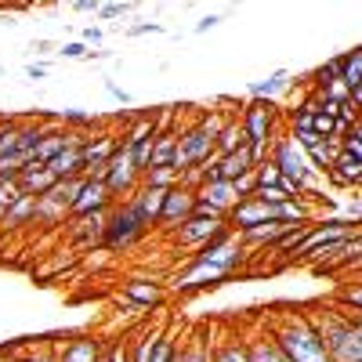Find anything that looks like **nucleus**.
Segmentation results:
<instances>
[{
	"label": "nucleus",
	"instance_id": "f257e3e1",
	"mask_svg": "<svg viewBox=\"0 0 362 362\" xmlns=\"http://www.w3.org/2000/svg\"><path fill=\"white\" fill-rule=\"evenodd\" d=\"M243 257H247V247L239 243V235L232 228H225L218 239H210L206 247H199V254L189 261L185 276H177L174 286L181 290V286H196V279H221L235 264H243Z\"/></svg>",
	"mask_w": 362,
	"mask_h": 362
},
{
	"label": "nucleus",
	"instance_id": "f03ea898",
	"mask_svg": "<svg viewBox=\"0 0 362 362\" xmlns=\"http://www.w3.org/2000/svg\"><path fill=\"white\" fill-rule=\"evenodd\" d=\"M272 341L279 344V351L290 358V362H334L326 355L319 334H315V326L308 322V315H293L286 319L276 334H272Z\"/></svg>",
	"mask_w": 362,
	"mask_h": 362
},
{
	"label": "nucleus",
	"instance_id": "7ed1b4c3",
	"mask_svg": "<svg viewBox=\"0 0 362 362\" xmlns=\"http://www.w3.org/2000/svg\"><path fill=\"white\" fill-rule=\"evenodd\" d=\"M268 163L276 167L286 181H293V185H300V189L312 185V174H315V170H312V163H308V156H305V148H300L290 134H283V138L272 141Z\"/></svg>",
	"mask_w": 362,
	"mask_h": 362
},
{
	"label": "nucleus",
	"instance_id": "20e7f679",
	"mask_svg": "<svg viewBox=\"0 0 362 362\" xmlns=\"http://www.w3.org/2000/svg\"><path fill=\"white\" fill-rule=\"evenodd\" d=\"M145 232H148V228L141 225L134 203L127 199V203H119V206H112V210H109L105 239H102V243H105L109 250H127V247H134V243H138V239H141Z\"/></svg>",
	"mask_w": 362,
	"mask_h": 362
},
{
	"label": "nucleus",
	"instance_id": "39448f33",
	"mask_svg": "<svg viewBox=\"0 0 362 362\" xmlns=\"http://www.w3.org/2000/svg\"><path fill=\"white\" fill-rule=\"evenodd\" d=\"M308 322L315 326V334H319L326 355L337 362L341 351H344L348 341H351V319H348L341 308H326V312H319V315H308Z\"/></svg>",
	"mask_w": 362,
	"mask_h": 362
},
{
	"label": "nucleus",
	"instance_id": "423d86ee",
	"mask_svg": "<svg viewBox=\"0 0 362 362\" xmlns=\"http://www.w3.org/2000/svg\"><path fill=\"white\" fill-rule=\"evenodd\" d=\"M239 124H243V131H247L250 148H272V141H276V105L254 98Z\"/></svg>",
	"mask_w": 362,
	"mask_h": 362
},
{
	"label": "nucleus",
	"instance_id": "0eeeda50",
	"mask_svg": "<svg viewBox=\"0 0 362 362\" xmlns=\"http://www.w3.org/2000/svg\"><path fill=\"white\" fill-rule=\"evenodd\" d=\"M105 189L112 192V199H116V196H134V192L141 189V174H138V167H134V160H131V148H127L124 141H119V148H116L112 160H109Z\"/></svg>",
	"mask_w": 362,
	"mask_h": 362
},
{
	"label": "nucleus",
	"instance_id": "6e6552de",
	"mask_svg": "<svg viewBox=\"0 0 362 362\" xmlns=\"http://www.w3.org/2000/svg\"><path fill=\"white\" fill-rule=\"evenodd\" d=\"M177 134H181L177 153L185 156L189 167H199V163H206L210 156H218V153H214V134H210L203 124H192V127H185V131H177Z\"/></svg>",
	"mask_w": 362,
	"mask_h": 362
},
{
	"label": "nucleus",
	"instance_id": "1a4fd4ad",
	"mask_svg": "<svg viewBox=\"0 0 362 362\" xmlns=\"http://www.w3.org/2000/svg\"><path fill=\"white\" fill-rule=\"evenodd\" d=\"M268 221H276V206H264L261 199H239L232 210H228V228L239 235V232H250L257 225H268Z\"/></svg>",
	"mask_w": 362,
	"mask_h": 362
},
{
	"label": "nucleus",
	"instance_id": "9d476101",
	"mask_svg": "<svg viewBox=\"0 0 362 362\" xmlns=\"http://www.w3.org/2000/svg\"><path fill=\"white\" fill-rule=\"evenodd\" d=\"M192 210H196V192L192 189H170L167 192V199H163V214H160V225L163 228H181L189 218H192Z\"/></svg>",
	"mask_w": 362,
	"mask_h": 362
},
{
	"label": "nucleus",
	"instance_id": "9b49d317",
	"mask_svg": "<svg viewBox=\"0 0 362 362\" xmlns=\"http://www.w3.org/2000/svg\"><path fill=\"white\" fill-rule=\"evenodd\" d=\"M228 225L225 221H206V218H189L181 228H174V243L177 247H206L210 239H218Z\"/></svg>",
	"mask_w": 362,
	"mask_h": 362
},
{
	"label": "nucleus",
	"instance_id": "f8f14e48",
	"mask_svg": "<svg viewBox=\"0 0 362 362\" xmlns=\"http://www.w3.org/2000/svg\"><path fill=\"white\" fill-rule=\"evenodd\" d=\"M98 210H112V192L105 189V181H90L87 177V185L76 196V203L69 206V214L73 218H87V214H98Z\"/></svg>",
	"mask_w": 362,
	"mask_h": 362
},
{
	"label": "nucleus",
	"instance_id": "ddd939ff",
	"mask_svg": "<svg viewBox=\"0 0 362 362\" xmlns=\"http://www.w3.org/2000/svg\"><path fill=\"white\" fill-rule=\"evenodd\" d=\"M116 148H119V138H112V134H95V138H87V141H83V177H87L90 170L105 167V163L112 160Z\"/></svg>",
	"mask_w": 362,
	"mask_h": 362
},
{
	"label": "nucleus",
	"instance_id": "4468645a",
	"mask_svg": "<svg viewBox=\"0 0 362 362\" xmlns=\"http://www.w3.org/2000/svg\"><path fill=\"white\" fill-rule=\"evenodd\" d=\"M51 185H54V174H51L44 163H37V160H25V170H22V177H18L22 196H37V199H44V196L51 192Z\"/></svg>",
	"mask_w": 362,
	"mask_h": 362
},
{
	"label": "nucleus",
	"instance_id": "2eb2a0df",
	"mask_svg": "<svg viewBox=\"0 0 362 362\" xmlns=\"http://www.w3.org/2000/svg\"><path fill=\"white\" fill-rule=\"evenodd\" d=\"M105 221H109V210H98V214H87L73 221V243L76 247H95L105 239Z\"/></svg>",
	"mask_w": 362,
	"mask_h": 362
},
{
	"label": "nucleus",
	"instance_id": "dca6fc26",
	"mask_svg": "<svg viewBox=\"0 0 362 362\" xmlns=\"http://www.w3.org/2000/svg\"><path fill=\"white\" fill-rule=\"evenodd\" d=\"M163 199H167V192H160V189H145V185L131 196V203H134V210H138V218H141V225H145V228L160 225Z\"/></svg>",
	"mask_w": 362,
	"mask_h": 362
},
{
	"label": "nucleus",
	"instance_id": "f3484780",
	"mask_svg": "<svg viewBox=\"0 0 362 362\" xmlns=\"http://www.w3.org/2000/svg\"><path fill=\"white\" fill-rule=\"evenodd\" d=\"M196 199H203V203H210L214 210H221L225 221H228V210L239 203V199H235V189H232V181H210V185H203V189L196 192Z\"/></svg>",
	"mask_w": 362,
	"mask_h": 362
},
{
	"label": "nucleus",
	"instance_id": "a211bd4d",
	"mask_svg": "<svg viewBox=\"0 0 362 362\" xmlns=\"http://www.w3.org/2000/svg\"><path fill=\"white\" fill-rule=\"evenodd\" d=\"M124 297H131L138 308H156V305H163V286L153 279H131L124 286Z\"/></svg>",
	"mask_w": 362,
	"mask_h": 362
},
{
	"label": "nucleus",
	"instance_id": "6ab92c4d",
	"mask_svg": "<svg viewBox=\"0 0 362 362\" xmlns=\"http://www.w3.org/2000/svg\"><path fill=\"white\" fill-rule=\"evenodd\" d=\"M254 170V160H250V148L243 145L239 153H228V156H218V174H221V181H235L243 177V174H250Z\"/></svg>",
	"mask_w": 362,
	"mask_h": 362
},
{
	"label": "nucleus",
	"instance_id": "aec40b11",
	"mask_svg": "<svg viewBox=\"0 0 362 362\" xmlns=\"http://www.w3.org/2000/svg\"><path fill=\"white\" fill-rule=\"evenodd\" d=\"M286 228H290V225H283V221H268V225H257V228H250V232H239V243H243L247 250H250V247H276Z\"/></svg>",
	"mask_w": 362,
	"mask_h": 362
},
{
	"label": "nucleus",
	"instance_id": "412c9836",
	"mask_svg": "<svg viewBox=\"0 0 362 362\" xmlns=\"http://www.w3.org/2000/svg\"><path fill=\"white\" fill-rule=\"evenodd\" d=\"M102 358V341L95 337H76L58 351V362H98Z\"/></svg>",
	"mask_w": 362,
	"mask_h": 362
},
{
	"label": "nucleus",
	"instance_id": "4be33fe9",
	"mask_svg": "<svg viewBox=\"0 0 362 362\" xmlns=\"http://www.w3.org/2000/svg\"><path fill=\"white\" fill-rule=\"evenodd\" d=\"M37 206H40V199H37V196H22L18 203H11V206H8V214L0 218V225H4V228L37 225Z\"/></svg>",
	"mask_w": 362,
	"mask_h": 362
},
{
	"label": "nucleus",
	"instance_id": "5701e85b",
	"mask_svg": "<svg viewBox=\"0 0 362 362\" xmlns=\"http://www.w3.org/2000/svg\"><path fill=\"white\" fill-rule=\"evenodd\" d=\"M177 141H181V134H177V131H163V134H156V141H153V160H148V170H153V167H174Z\"/></svg>",
	"mask_w": 362,
	"mask_h": 362
},
{
	"label": "nucleus",
	"instance_id": "b1692460",
	"mask_svg": "<svg viewBox=\"0 0 362 362\" xmlns=\"http://www.w3.org/2000/svg\"><path fill=\"white\" fill-rule=\"evenodd\" d=\"M243 145H247L243 124H239V119H228V124L221 127V134H218V141H214V153L218 156H228V153H239Z\"/></svg>",
	"mask_w": 362,
	"mask_h": 362
},
{
	"label": "nucleus",
	"instance_id": "393cba45",
	"mask_svg": "<svg viewBox=\"0 0 362 362\" xmlns=\"http://www.w3.org/2000/svg\"><path fill=\"white\" fill-rule=\"evenodd\" d=\"M83 185H87V177L80 174V177H66V181H54L51 185V192L44 196V199H51V203H58V206H73L76 203V196L83 192Z\"/></svg>",
	"mask_w": 362,
	"mask_h": 362
},
{
	"label": "nucleus",
	"instance_id": "a878e982",
	"mask_svg": "<svg viewBox=\"0 0 362 362\" xmlns=\"http://www.w3.org/2000/svg\"><path fill=\"white\" fill-rule=\"evenodd\" d=\"M283 87H290V73H286V69H276V73H272L268 80H254V83L247 87V95H250V98H261V102H268L272 95H279Z\"/></svg>",
	"mask_w": 362,
	"mask_h": 362
},
{
	"label": "nucleus",
	"instance_id": "bb28decb",
	"mask_svg": "<svg viewBox=\"0 0 362 362\" xmlns=\"http://www.w3.org/2000/svg\"><path fill=\"white\" fill-rule=\"evenodd\" d=\"M177 181H181V174L170 170V167H153V170L141 174V185H145V189H160V192L177 189Z\"/></svg>",
	"mask_w": 362,
	"mask_h": 362
},
{
	"label": "nucleus",
	"instance_id": "cd10ccee",
	"mask_svg": "<svg viewBox=\"0 0 362 362\" xmlns=\"http://www.w3.org/2000/svg\"><path fill=\"white\" fill-rule=\"evenodd\" d=\"M276 221H283V225L312 221V210H308V203H305V199H286V203H279V206H276Z\"/></svg>",
	"mask_w": 362,
	"mask_h": 362
},
{
	"label": "nucleus",
	"instance_id": "c85d7f7f",
	"mask_svg": "<svg viewBox=\"0 0 362 362\" xmlns=\"http://www.w3.org/2000/svg\"><path fill=\"white\" fill-rule=\"evenodd\" d=\"M174 362H214V351H210L206 337L199 334V337H192V341H189L185 348H177Z\"/></svg>",
	"mask_w": 362,
	"mask_h": 362
},
{
	"label": "nucleus",
	"instance_id": "c756f323",
	"mask_svg": "<svg viewBox=\"0 0 362 362\" xmlns=\"http://www.w3.org/2000/svg\"><path fill=\"white\" fill-rule=\"evenodd\" d=\"M308 232H312V221H300V225H290L286 232H283V239H279V243L276 247H272V250H276V254H293L300 243H305V239H308Z\"/></svg>",
	"mask_w": 362,
	"mask_h": 362
},
{
	"label": "nucleus",
	"instance_id": "7c9ffc66",
	"mask_svg": "<svg viewBox=\"0 0 362 362\" xmlns=\"http://www.w3.org/2000/svg\"><path fill=\"white\" fill-rule=\"evenodd\" d=\"M337 58H341V80L348 83V90H351V87H358V83H362V51L355 47V51L337 54Z\"/></svg>",
	"mask_w": 362,
	"mask_h": 362
},
{
	"label": "nucleus",
	"instance_id": "2f4dec72",
	"mask_svg": "<svg viewBox=\"0 0 362 362\" xmlns=\"http://www.w3.org/2000/svg\"><path fill=\"white\" fill-rule=\"evenodd\" d=\"M250 348V362H290L283 351H279V344L272 341V337H261V341H250L247 344Z\"/></svg>",
	"mask_w": 362,
	"mask_h": 362
},
{
	"label": "nucleus",
	"instance_id": "473e14b6",
	"mask_svg": "<svg viewBox=\"0 0 362 362\" xmlns=\"http://www.w3.org/2000/svg\"><path fill=\"white\" fill-rule=\"evenodd\" d=\"M214 362H250V348L247 341H228L214 351Z\"/></svg>",
	"mask_w": 362,
	"mask_h": 362
},
{
	"label": "nucleus",
	"instance_id": "72a5a7b5",
	"mask_svg": "<svg viewBox=\"0 0 362 362\" xmlns=\"http://www.w3.org/2000/svg\"><path fill=\"white\" fill-rule=\"evenodd\" d=\"M337 308H341V312H358V315H362V283H355V286H341V293H337Z\"/></svg>",
	"mask_w": 362,
	"mask_h": 362
},
{
	"label": "nucleus",
	"instance_id": "f704fd0d",
	"mask_svg": "<svg viewBox=\"0 0 362 362\" xmlns=\"http://www.w3.org/2000/svg\"><path fill=\"white\" fill-rule=\"evenodd\" d=\"M66 214H69L66 206H58V203H51V199H40V206H37V225H58V221H66Z\"/></svg>",
	"mask_w": 362,
	"mask_h": 362
},
{
	"label": "nucleus",
	"instance_id": "c9c22d12",
	"mask_svg": "<svg viewBox=\"0 0 362 362\" xmlns=\"http://www.w3.org/2000/svg\"><path fill=\"white\" fill-rule=\"evenodd\" d=\"M22 199V189H18V181H4L0 177V218L8 214V206Z\"/></svg>",
	"mask_w": 362,
	"mask_h": 362
},
{
	"label": "nucleus",
	"instance_id": "e433bc0d",
	"mask_svg": "<svg viewBox=\"0 0 362 362\" xmlns=\"http://www.w3.org/2000/svg\"><path fill=\"white\" fill-rule=\"evenodd\" d=\"M174 355H177V344H174L170 334H163V337L156 341L153 355H148V362H174Z\"/></svg>",
	"mask_w": 362,
	"mask_h": 362
},
{
	"label": "nucleus",
	"instance_id": "4c0bfd02",
	"mask_svg": "<svg viewBox=\"0 0 362 362\" xmlns=\"http://www.w3.org/2000/svg\"><path fill=\"white\" fill-rule=\"evenodd\" d=\"M102 351H105V362H131V344L127 341H109Z\"/></svg>",
	"mask_w": 362,
	"mask_h": 362
},
{
	"label": "nucleus",
	"instance_id": "58836bf2",
	"mask_svg": "<svg viewBox=\"0 0 362 362\" xmlns=\"http://www.w3.org/2000/svg\"><path fill=\"white\" fill-rule=\"evenodd\" d=\"M312 131H315V134H319L322 141H326V138H337V119H334V116H322V112H319V116L312 119Z\"/></svg>",
	"mask_w": 362,
	"mask_h": 362
},
{
	"label": "nucleus",
	"instance_id": "ea45409f",
	"mask_svg": "<svg viewBox=\"0 0 362 362\" xmlns=\"http://www.w3.org/2000/svg\"><path fill=\"white\" fill-rule=\"evenodd\" d=\"M232 189H235V199H254V192H257V174H254V170L243 174Z\"/></svg>",
	"mask_w": 362,
	"mask_h": 362
},
{
	"label": "nucleus",
	"instance_id": "a19ab883",
	"mask_svg": "<svg viewBox=\"0 0 362 362\" xmlns=\"http://www.w3.org/2000/svg\"><path fill=\"white\" fill-rule=\"evenodd\" d=\"M22 362H58V351L44 344V348H33V351H25V355H22Z\"/></svg>",
	"mask_w": 362,
	"mask_h": 362
},
{
	"label": "nucleus",
	"instance_id": "79ce46f5",
	"mask_svg": "<svg viewBox=\"0 0 362 362\" xmlns=\"http://www.w3.org/2000/svg\"><path fill=\"white\" fill-rule=\"evenodd\" d=\"M87 44L83 40H69V44H62V47H58V54H62V58H87Z\"/></svg>",
	"mask_w": 362,
	"mask_h": 362
},
{
	"label": "nucleus",
	"instance_id": "37998d69",
	"mask_svg": "<svg viewBox=\"0 0 362 362\" xmlns=\"http://www.w3.org/2000/svg\"><path fill=\"white\" fill-rule=\"evenodd\" d=\"M153 33H163L160 22H138V25L127 29V37H153Z\"/></svg>",
	"mask_w": 362,
	"mask_h": 362
},
{
	"label": "nucleus",
	"instance_id": "c03bdc74",
	"mask_svg": "<svg viewBox=\"0 0 362 362\" xmlns=\"http://www.w3.org/2000/svg\"><path fill=\"white\" fill-rule=\"evenodd\" d=\"M131 15V4H102L98 8V18H124Z\"/></svg>",
	"mask_w": 362,
	"mask_h": 362
},
{
	"label": "nucleus",
	"instance_id": "a18cd8bd",
	"mask_svg": "<svg viewBox=\"0 0 362 362\" xmlns=\"http://www.w3.org/2000/svg\"><path fill=\"white\" fill-rule=\"evenodd\" d=\"M62 124H73V127H90V116L87 112H66Z\"/></svg>",
	"mask_w": 362,
	"mask_h": 362
},
{
	"label": "nucleus",
	"instance_id": "49530a36",
	"mask_svg": "<svg viewBox=\"0 0 362 362\" xmlns=\"http://www.w3.org/2000/svg\"><path fill=\"white\" fill-rule=\"evenodd\" d=\"M214 25H221V15H203L196 22V33H206V29H214Z\"/></svg>",
	"mask_w": 362,
	"mask_h": 362
},
{
	"label": "nucleus",
	"instance_id": "de8ad7c7",
	"mask_svg": "<svg viewBox=\"0 0 362 362\" xmlns=\"http://www.w3.org/2000/svg\"><path fill=\"white\" fill-rule=\"evenodd\" d=\"M83 44L98 47V44H102V29H98V25H87V29H83Z\"/></svg>",
	"mask_w": 362,
	"mask_h": 362
},
{
	"label": "nucleus",
	"instance_id": "09e8293b",
	"mask_svg": "<svg viewBox=\"0 0 362 362\" xmlns=\"http://www.w3.org/2000/svg\"><path fill=\"white\" fill-rule=\"evenodd\" d=\"M25 76H29V80H44V76H47V66H40V62H29V66H25Z\"/></svg>",
	"mask_w": 362,
	"mask_h": 362
},
{
	"label": "nucleus",
	"instance_id": "8fccbe9b",
	"mask_svg": "<svg viewBox=\"0 0 362 362\" xmlns=\"http://www.w3.org/2000/svg\"><path fill=\"white\" fill-rule=\"evenodd\" d=\"M105 90H109V95H112V98H116V102H124V105H127V102H131V95H127V90H124V87H116V83H112V80H109V83H105Z\"/></svg>",
	"mask_w": 362,
	"mask_h": 362
},
{
	"label": "nucleus",
	"instance_id": "3c124183",
	"mask_svg": "<svg viewBox=\"0 0 362 362\" xmlns=\"http://www.w3.org/2000/svg\"><path fill=\"white\" fill-rule=\"evenodd\" d=\"M344 315L351 319V329H355V337L362 341V315H358V312H344Z\"/></svg>",
	"mask_w": 362,
	"mask_h": 362
},
{
	"label": "nucleus",
	"instance_id": "603ef678",
	"mask_svg": "<svg viewBox=\"0 0 362 362\" xmlns=\"http://www.w3.org/2000/svg\"><path fill=\"white\" fill-rule=\"evenodd\" d=\"M73 8H76V11H83V15H87V11H95V15H98V4H95V0H76Z\"/></svg>",
	"mask_w": 362,
	"mask_h": 362
},
{
	"label": "nucleus",
	"instance_id": "864d4df0",
	"mask_svg": "<svg viewBox=\"0 0 362 362\" xmlns=\"http://www.w3.org/2000/svg\"><path fill=\"white\" fill-rule=\"evenodd\" d=\"M112 51H105V47H90L87 51V58H90V62H102V58H109Z\"/></svg>",
	"mask_w": 362,
	"mask_h": 362
},
{
	"label": "nucleus",
	"instance_id": "5fc2aeb1",
	"mask_svg": "<svg viewBox=\"0 0 362 362\" xmlns=\"http://www.w3.org/2000/svg\"><path fill=\"white\" fill-rule=\"evenodd\" d=\"M51 47H54V40H33V44H29V51H37V54L40 51H51Z\"/></svg>",
	"mask_w": 362,
	"mask_h": 362
},
{
	"label": "nucleus",
	"instance_id": "6e6d98bb",
	"mask_svg": "<svg viewBox=\"0 0 362 362\" xmlns=\"http://www.w3.org/2000/svg\"><path fill=\"white\" fill-rule=\"evenodd\" d=\"M348 138H355V141H362V119H358V124L348 131Z\"/></svg>",
	"mask_w": 362,
	"mask_h": 362
},
{
	"label": "nucleus",
	"instance_id": "4d7b16f0",
	"mask_svg": "<svg viewBox=\"0 0 362 362\" xmlns=\"http://www.w3.org/2000/svg\"><path fill=\"white\" fill-rule=\"evenodd\" d=\"M358 276H362V264H358Z\"/></svg>",
	"mask_w": 362,
	"mask_h": 362
},
{
	"label": "nucleus",
	"instance_id": "13d9d810",
	"mask_svg": "<svg viewBox=\"0 0 362 362\" xmlns=\"http://www.w3.org/2000/svg\"><path fill=\"white\" fill-rule=\"evenodd\" d=\"M358 264H362V261H358ZM358 264H355V268H358Z\"/></svg>",
	"mask_w": 362,
	"mask_h": 362
},
{
	"label": "nucleus",
	"instance_id": "bf43d9fd",
	"mask_svg": "<svg viewBox=\"0 0 362 362\" xmlns=\"http://www.w3.org/2000/svg\"><path fill=\"white\" fill-rule=\"evenodd\" d=\"M358 51H362V47H358Z\"/></svg>",
	"mask_w": 362,
	"mask_h": 362
}]
</instances>
